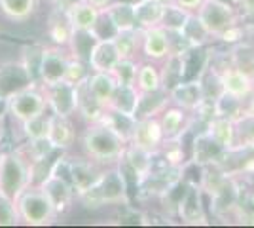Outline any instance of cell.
Listing matches in <instances>:
<instances>
[{
  "mask_svg": "<svg viewBox=\"0 0 254 228\" xmlns=\"http://www.w3.org/2000/svg\"><path fill=\"white\" fill-rule=\"evenodd\" d=\"M228 61L254 78V46L251 42L241 40V42L233 44L228 52Z\"/></svg>",
  "mask_w": 254,
  "mask_h": 228,
  "instance_id": "cell-33",
  "label": "cell"
},
{
  "mask_svg": "<svg viewBox=\"0 0 254 228\" xmlns=\"http://www.w3.org/2000/svg\"><path fill=\"white\" fill-rule=\"evenodd\" d=\"M76 200H80L85 207H105V206H129V185L120 162L112 165H105L97 175L95 183L80 194Z\"/></svg>",
  "mask_w": 254,
  "mask_h": 228,
  "instance_id": "cell-1",
  "label": "cell"
},
{
  "mask_svg": "<svg viewBox=\"0 0 254 228\" xmlns=\"http://www.w3.org/2000/svg\"><path fill=\"white\" fill-rule=\"evenodd\" d=\"M195 15L212 38H218L224 31L232 29L233 25H239L241 21L239 8L220 0H205L197 8Z\"/></svg>",
  "mask_w": 254,
  "mask_h": 228,
  "instance_id": "cell-6",
  "label": "cell"
},
{
  "mask_svg": "<svg viewBox=\"0 0 254 228\" xmlns=\"http://www.w3.org/2000/svg\"><path fill=\"white\" fill-rule=\"evenodd\" d=\"M95 42H97V36L91 33V31H72L66 50H68L70 57H74V59H80V61L87 63L89 54H91V50H93Z\"/></svg>",
  "mask_w": 254,
  "mask_h": 228,
  "instance_id": "cell-32",
  "label": "cell"
},
{
  "mask_svg": "<svg viewBox=\"0 0 254 228\" xmlns=\"http://www.w3.org/2000/svg\"><path fill=\"white\" fill-rule=\"evenodd\" d=\"M85 86L97 105L103 109H108L110 101L116 93L118 84L110 73H91L89 71V75L85 78Z\"/></svg>",
  "mask_w": 254,
  "mask_h": 228,
  "instance_id": "cell-19",
  "label": "cell"
},
{
  "mask_svg": "<svg viewBox=\"0 0 254 228\" xmlns=\"http://www.w3.org/2000/svg\"><path fill=\"white\" fill-rule=\"evenodd\" d=\"M135 27L144 31L150 27H158L165 11V4L161 0H140L135 6Z\"/></svg>",
  "mask_w": 254,
  "mask_h": 228,
  "instance_id": "cell-24",
  "label": "cell"
},
{
  "mask_svg": "<svg viewBox=\"0 0 254 228\" xmlns=\"http://www.w3.org/2000/svg\"><path fill=\"white\" fill-rule=\"evenodd\" d=\"M188 116H190V112H186L184 109H180L173 103L161 110L158 114V118L165 139H175V137H179L180 133H184L188 130Z\"/></svg>",
  "mask_w": 254,
  "mask_h": 228,
  "instance_id": "cell-22",
  "label": "cell"
},
{
  "mask_svg": "<svg viewBox=\"0 0 254 228\" xmlns=\"http://www.w3.org/2000/svg\"><path fill=\"white\" fill-rule=\"evenodd\" d=\"M230 152L222 149L218 143L212 139L207 131H199L193 143H191V162H195L197 165H222L224 158H228Z\"/></svg>",
  "mask_w": 254,
  "mask_h": 228,
  "instance_id": "cell-15",
  "label": "cell"
},
{
  "mask_svg": "<svg viewBox=\"0 0 254 228\" xmlns=\"http://www.w3.org/2000/svg\"><path fill=\"white\" fill-rule=\"evenodd\" d=\"M188 15H190V11L182 10L175 2H171V4H165V11H163V17H161L159 25L169 33H180Z\"/></svg>",
  "mask_w": 254,
  "mask_h": 228,
  "instance_id": "cell-38",
  "label": "cell"
},
{
  "mask_svg": "<svg viewBox=\"0 0 254 228\" xmlns=\"http://www.w3.org/2000/svg\"><path fill=\"white\" fill-rule=\"evenodd\" d=\"M177 6H180L182 10L190 11V13H195L197 11V8L201 6L205 0H173Z\"/></svg>",
  "mask_w": 254,
  "mask_h": 228,
  "instance_id": "cell-44",
  "label": "cell"
},
{
  "mask_svg": "<svg viewBox=\"0 0 254 228\" xmlns=\"http://www.w3.org/2000/svg\"><path fill=\"white\" fill-rule=\"evenodd\" d=\"M120 2H127V4H133V6H135V4L140 2V0H120Z\"/></svg>",
  "mask_w": 254,
  "mask_h": 228,
  "instance_id": "cell-49",
  "label": "cell"
},
{
  "mask_svg": "<svg viewBox=\"0 0 254 228\" xmlns=\"http://www.w3.org/2000/svg\"><path fill=\"white\" fill-rule=\"evenodd\" d=\"M15 207H17L19 221L29 227H46V225H52L53 221L59 217L50 196L38 185H31L29 188H25L21 194L17 196Z\"/></svg>",
  "mask_w": 254,
  "mask_h": 228,
  "instance_id": "cell-4",
  "label": "cell"
},
{
  "mask_svg": "<svg viewBox=\"0 0 254 228\" xmlns=\"http://www.w3.org/2000/svg\"><path fill=\"white\" fill-rule=\"evenodd\" d=\"M127 141L112 130L106 122H91L82 133V151L84 156L97 165H112L124 156Z\"/></svg>",
  "mask_w": 254,
  "mask_h": 228,
  "instance_id": "cell-2",
  "label": "cell"
},
{
  "mask_svg": "<svg viewBox=\"0 0 254 228\" xmlns=\"http://www.w3.org/2000/svg\"><path fill=\"white\" fill-rule=\"evenodd\" d=\"M171 52H173L171 33L165 31L161 25L140 31V54L146 61L161 63Z\"/></svg>",
  "mask_w": 254,
  "mask_h": 228,
  "instance_id": "cell-12",
  "label": "cell"
},
{
  "mask_svg": "<svg viewBox=\"0 0 254 228\" xmlns=\"http://www.w3.org/2000/svg\"><path fill=\"white\" fill-rule=\"evenodd\" d=\"M171 103L177 105L180 109H184L190 114L201 112V109L207 103V95H205V87H203V80H184L169 91Z\"/></svg>",
  "mask_w": 254,
  "mask_h": 228,
  "instance_id": "cell-13",
  "label": "cell"
},
{
  "mask_svg": "<svg viewBox=\"0 0 254 228\" xmlns=\"http://www.w3.org/2000/svg\"><path fill=\"white\" fill-rule=\"evenodd\" d=\"M138 59H120L110 75L114 76L118 86H135V78L138 71Z\"/></svg>",
  "mask_w": 254,
  "mask_h": 228,
  "instance_id": "cell-39",
  "label": "cell"
},
{
  "mask_svg": "<svg viewBox=\"0 0 254 228\" xmlns=\"http://www.w3.org/2000/svg\"><path fill=\"white\" fill-rule=\"evenodd\" d=\"M116 44V50L120 54V59H137V54L140 52V31H120L112 38Z\"/></svg>",
  "mask_w": 254,
  "mask_h": 228,
  "instance_id": "cell-36",
  "label": "cell"
},
{
  "mask_svg": "<svg viewBox=\"0 0 254 228\" xmlns=\"http://www.w3.org/2000/svg\"><path fill=\"white\" fill-rule=\"evenodd\" d=\"M48 143L52 145L55 151L68 152L76 143V130L72 118H64V116H57L52 114L50 116V126H48V135H46Z\"/></svg>",
  "mask_w": 254,
  "mask_h": 228,
  "instance_id": "cell-17",
  "label": "cell"
},
{
  "mask_svg": "<svg viewBox=\"0 0 254 228\" xmlns=\"http://www.w3.org/2000/svg\"><path fill=\"white\" fill-rule=\"evenodd\" d=\"M245 112H247V114H251V116H254V91L249 95L247 103H245Z\"/></svg>",
  "mask_w": 254,
  "mask_h": 228,
  "instance_id": "cell-46",
  "label": "cell"
},
{
  "mask_svg": "<svg viewBox=\"0 0 254 228\" xmlns=\"http://www.w3.org/2000/svg\"><path fill=\"white\" fill-rule=\"evenodd\" d=\"M211 69V67H209ZM212 71V69H211ZM216 78H218V86H220V91L228 93V95H233V97L239 99H249V95L254 91V78L251 75H247L245 71L233 67L230 61L222 67V69H216L212 71Z\"/></svg>",
  "mask_w": 254,
  "mask_h": 228,
  "instance_id": "cell-11",
  "label": "cell"
},
{
  "mask_svg": "<svg viewBox=\"0 0 254 228\" xmlns=\"http://www.w3.org/2000/svg\"><path fill=\"white\" fill-rule=\"evenodd\" d=\"M207 103H209V101H207ZM245 103H247L245 99L233 97V95H228V93L220 91V93H218V95L209 103L211 112H212L211 116L230 118V120L239 118V116L245 112Z\"/></svg>",
  "mask_w": 254,
  "mask_h": 228,
  "instance_id": "cell-28",
  "label": "cell"
},
{
  "mask_svg": "<svg viewBox=\"0 0 254 228\" xmlns=\"http://www.w3.org/2000/svg\"><path fill=\"white\" fill-rule=\"evenodd\" d=\"M103 11L106 13V17L112 21V25L118 29V33L120 31H133V29H137L135 27V8H133V4L114 0Z\"/></svg>",
  "mask_w": 254,
  "mask_h": 228,
  "instance_id": "cell-29",
  "label": "cell"
},
{
  "mask_svg": "<svg viewBox=\"0 0 254 228\" xmlns=\"http://www.w3.org/2000/svg\"><path fill=\"white\" fill-rule=\"evenodd\" d=\"M184 40V44L188 46V48H197V46H207V44L214 40L211 34L207 33V29L201 25V21L197 19V15L195 13H190L188 15V19L184 23V27H182V31L177 33Z\"/></svg>",
  "mask_w": 254,
  "mask_h": 228,
  "instance_id": "cell-30",
  "label": "cell"
},
{
  "mask_svg": "<svg viewBox=\"0 0 254 228\" xmlns=\"http://www.w3.org/2000/svg\"><path fill=\"white\" fill-rule=\"evenodd\" d=\"M70 61V54L64 52L63 46H44L40 52V63H38V82L42 86H52L64 80L66 67Z\"/></svg>",
  "mask_w": 254,
  "mask_h": 228,
  "instance_id": "cell-7",
  "label": "cell"
},
{
  "mask_svg": "<svg viewBox=\"0 0 254 228\" xmlns=\"http://www.w3.org/2000/svg\"><path fill=\"white\" fill-rule=\"evenodd\" d=\"M44 2H48V4H55L57 0H44Z\"/></svg>",
  "mask_w": 254,
  "mask_h": 228,
  "instance_id": "cell-50",
  "label": "cell"
},
{
  "mask_svg": "<svg viewBox=\"0 0 254 228\" xmlns=\"http://www.w3.org/2000/svg\"><path fill=\"white\" fill-rule=\"evenodd\" d=\"M156 154L158 152L142 149V147H138L135 143H127L126 145L124 156L120 160V167H122L124 175H133L135 177L137 188L154 171V167H156Z\"/></svg>",
  "mask_w": 254,
  "mask_h": 228,
  "instance_id": "cell-10",
  "label": "cell"
},
{
  "mask_svg": "<svg viewBox=\"0 0 254 228\" xmlns=\"http://www.w3.org/2000/svg\"><path fill=\"white\" fill-rule=\"evenodd\" d=\"M91 33L97 36V40H105V38H114L118 34V29L112 25V21L106 17L105 11H101V17H99V21H97V25L93 27Z\"/></svg>",
  "mask_w": 254,
  "mask_h": 228,
  "instance_id": "cell-42",
  "label": "cell"
},
{
  "mask_svg": "<svg viewBox=\"0 0 254 228\" xmlns=\"http://www.w3.org/2000/svg\"><path fill=\"white\" fill-rule=\"evenodd\" d=\"M161 76V87L165 91H171L173 87L182 82L184 78V63H182V52H171L159 67Z\"/></svg>",
  "mask_w": 254,
  "mask_h": 228,
  "instance_id": "cell-26",
  "label": "cell"
},
{
  "mask_svg": "<svg viewBox=\"0 0 254 228\" xmlns=\"http://www.w3.org/2000/svg\"><path fill=\"white\" fill-rule=\"evenodd\" d=\"M235 126V151H254V116L243 112L233 120Z\"/></svg>",
  "mask_w": 254,
  "mask_h": 228,
  "instance_id": "cell-34",
  "label": "cell"
},
{
  "mask_svg": "<svg viewBox=\"0 0 254 228\" xmlns=\"http://www.w3.org/2000/svg\"><path fill=\"white\" fill-rule=\"evenodd\" d=\"M247 2H249V0H233V4H235L237 8H241V6H243V4H247Z\"/></svg>",
  "mask_w": 254,
  "mask_h": 228,
  "instance_id": "cell-48",
  "label": "cell"
},
{
  "mask_svg": "<svg viewBox=\"0 0 254 228\" xmlns=\"http://www.w3.org/2000/svg\"><path fill=\"white\" fill-rule=\"evenodd\" d=\"M135 86L140 93H150V91H158L161 87V76H159V67L154 61H140L138 63L137 78H135Z\"/></svg>",
  "mask_w": 254,
  "mask_h": 228,
  "instance_id": "cell-31",
  "label": "cell"
},
{
  "mask_svg": "<svg viewBox=\"0 0 254 228\" xmlns=\"http://www.w3.org/2000/svg\"><path fill=\"white\" fill-rule=\"evenodd\" d=\"M118 61H120V54L116 50V44L112 38H105L95 42L87 59V67L91 73H112Z\"/></svg>",
  "mask_w": 254,
  "mask_h": 228,
  "instance_id": "cell-18",
  "label": "cell"
},
{
  "mask_svg": "<svg viewBox=\"0 0 254 228\" xmlns=\"http://www.w3.org/2000/svg\"><path fill=\"white\" fill-rule=\"evenodd\" d=\"M34 183V169L21 152H0V196L11 202Z\"/></svg>",
  "mask_w": 254,
  "mask_h": 228,
  "instance_id": "cell-3",
  "label": "cell"
},
{
  "mask_svg": "<svg viewBox=\"0 0 254 228\" xmlns=\"http://www.w3.org/2000/svg\"><path fill=\"white\" fill-rule=\"evenodd\" d=\"M64 13H66V19L72 31H93V27L101 17V10L91 6L87 0H82L74 6H70Z\"/></svg>",
  "mask_w": 254,
  "mask_h": 228,
  "instance_id": "cell-21",
  "label": "cell"
},
{
  "mask_svg": "<svg viewBox=\"0 0 254 228\" xmlns=\"http://www.w3.org/2000/svg\"><path fill=\"white\" fill-rule=\"evenodd\" d=\"M87 2H89V4H91V6H95L97 10H105L106 6H108V4H110V2H114V0H87Z\"/></svg>",
  "mask_w": 254,
  "mask_h": 228,
  "instance_id": "cell-47",
  "label": "cell"
},
{
  "mask_svg": "<svg viewBox=\"0 0 254 228\" xmlns=\"http://www.w3.org/2000/svg\"><path fill=\"white\" fill-rule=\"evenodd\" d=\"M78 2H82V0H57L53 6L57 8V10H61V11H66L70 6H74V4H78Z\"/></svg>",
  "mask_w": 254,
  "mask_h": 228,
  "instance_id": "cell-45",
  "label": "cell"
},
{
  "mask_svg": "<svg viewBox=\"0 0 254 228\" xmlns=\"http://www.w3.org/2000/svg\"><path fill=\"white\" fill-rule=\"evenodd\" d=\"M21 221H19V215H17L15 202L0 196V227H15Z\"/></svg>",
  "mask_w": 254,
  "mask_h": 228,
  "instance_id": "cell-40",
  "label": "cell"
},
{
  "mask_svg": "<svg viewBox=\"0 0 254 228\" xmlns=\"http://www.w3.org/2000/svg\"><path fill=\"white\" fill-rule=\"evenodd\" d=\"M40 0H0V13L11 23L29 21L38 10Z\"/></svg>",
  "mask_w": 254,
  "mask_h": 228,
  "instance_id": "cell-27",
  "label": "cell"
},
{
  "mask_svg": "<svg viewBox=\"0 0 254 228\" xmlns=\"http://www.w3.org/2000/svg\"><path fill=\"white\" fill-rule=\"evenodd\" d=\"M165 141V135L161 130L158 116H148V118H137L133 126V135L131 141L142 149H148L152 152H159L161 145Z\"/></svg>",
  "mask_w": 254,
  "mask_h": 228,
  "instance_id": "cell-16",
  "label": "cell"
},
{
  "mask_svg": "<svg viewBox=\"0 0 254 228\" xmlns=\"http://www.w3.org/2000/svg\"><path fill=\"white\" fill-rule=\"evenodd\" d=\"M70 34H72V29L68 25L66 13L55 8V11L52 13V17H50V23H48V36L52 38V42L55 46L66 48L68 40H70Z\"/></svg>",
  "mask_w": 254,
  "mask_h": 228,
  "instance_id": "cell-35",
  "label": "cell"
},
{
  "mask_svg": "<svg viewBox=\"0 0 254 228\" xmlns=\"http://www.w3.org/2000/svg\"><path fill=\"white\" fill-rule=\"evenodd\" d=\"M42 89L46 101H48V109L52 114L64 116V118H72L74 114H78V89H76V84L61 80V82L52 84V86H42Z\"/></svg>",
  "mask_w": 254,
  "mask_h": 228,
  "instance_id": "cell-8",
  "label": "cell"
},
{
  "mask_svg": "<svg viewBox=\"0 0 254 228\" xmlns=\"http://www.w3.org/2000/svg\"><path fill=\"white\" fill-rule=\"evenodd\" d=\"M205 131H207L222 149H226L228 152L235 151V126H233V120L211 116V120H209L207 126H205Z\"/></svg>",
  "mask_w": 254,
  "mask_h": 228,
  "instance_id": "cell-25",
  "label": "cell"
},
{
  "mask_svg": "<svg viewBox=\"0 0 254 228\" xmlns=\"http://www.w3.org/2000/svg\"><path fill=\"white\" fill-rule=\"evenodd\" d=\"M138 103H140V91L137 89V86H118L108 109L118 114H124L127 118H135Z\"/></svg>",
  "mask_w": 254,
  "mask_h": 228,
  "instance_id": "cell-23",
  "label": "cell"
},
{
  "mask_svg": "<svg viewBox=\"0 0 254 228\" xmlns=\"http://www.w3.org/2000/svg\"><path fill=\"white\" fill-rule=\"evenodd\" d=\"M50 116H52V112L46 110L42 114H38V116H34V118L19 124V126H21L23 137H25L27 141H40V139H46V135H48V126H50Z\"/></svg>",
  "mask_w": 254,
  "mask_h": 228,
  "instance_id": "cell-37",
  "label": "cell"
},
{
  "mask_svg": "<svg viewBox=\"0 0 254 228\" xmlns=\"http://www.w3.org/2000/svg\"><path fill=\"white\" fill-rule=\"evenodd\" d=\"M175 211L182 223L186 225H205L207 213H205V192L199 183H186Z\"/></svg>",
  "mask_w": 254,
  "mask_h": 228,
  "instance_id": "cell-9",
  "label": "cell"
},
{
  "mask_svg": "<svg viewBox=\"0 0 254 228\" xmlns=\"http://www.w3.org/2000/svg\"><path fill=\"white\" fill-rule=\"evenodd\" d=\"M87 75H89V67H87V63L80 61V59H74V57H70L68 67H66V76H64V80L70 82V84H80L82 80L87 78Z\"/></svg>",
  "mask_w": 254,
  "mask_h": 228,
  "instance_id": "cell-41",
  "label": "cell"
},
{
  "mask_svg": "<svg viewBox=\"0 0 254 228\" xmlns=\"http://www.w3.org/2000/svg\"><path fill=\"white\" fill-rule=\"evenodd\" d=\"M4 101H6L8 114L17 124H23V122H27V120H31L34 116L46 112V110H50L40 84H29V86L10 93Z\"/></svg>",
  "mask_w": 254,
  "mask_h": 228,
  "instance_id": "cell-5",
  "label": "cell"
},
{
  "mask_svg": "<svg viewBox=\"0 0 254 228\" xmlns=\"http://www.w3.org/2000/svg\"><path fill=\"white\" fill-rule=\"evenodd\" d=\"M70 162V177H72V186L76 190V198L84 194L89 186L95 183L97 175V163H93L87 156L84 158H68Z\"/></svg>",
  "mask_w": 254,
  "mask_h": 228,
  "instance_id": "cell-20",
  "label": "cell"
},
{
  "mask_svg": "<svg viewBox=\"0 0 254 228\" xmlns=\"http://www.w3.org/2000/svg\"><path fill=\"white\" fill-rule=\"evenodd\" d=\"M38 186L50 196V200H52V204L59 217L72 209L76 200V190L70 183H66L64 179L57 177V175L46 173L42 181L38 183Z\"/></svg>",
  "mask_w": 254,
  "mask_h": 228,
  "instance_id": "cell-14",
  "label": "cell"
},
{
  "mask_svg": "<svg viewBox=\"0 0 254 228\" xmlns=\"http://www.w3.org/2000/svg\"><path fill=\"white\" fill-rule=\"evenodd\" d=\"M216 40H220L222 44H228V46H233V44L241 42V40H245V27L241 23H239V25H233L232 29L224 31Z\"/></svg>",
  "mask_w": 254,
  "mask_h": 228,
  "instance_id": "cell-43",
  "label": "cell"
}]
</instances>
